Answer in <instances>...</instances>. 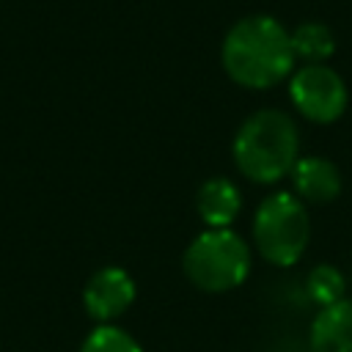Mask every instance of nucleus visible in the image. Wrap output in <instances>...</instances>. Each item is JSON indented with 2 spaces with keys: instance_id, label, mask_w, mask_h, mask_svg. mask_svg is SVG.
Wrapping results in <instances>:
<instances>
[{
  "instance_id": "obj_1",
  "label": "nucleus",
  "mask_w": 352,
  "mask_h": 352,
  "mask_svg": "<svg viewBox=\"0 0 352 352\" xmlns=\"http://www.w3.org/2000/svg\"><path fill=\"white\" fill-rule=\"evenodd\" d=\"M220 63L236 85L267 91L292 77L297 58L289 30L275 16L250 14L228 28L220 44Z\"/></svg>"
},
{
  "instance_id": "obj_2",
  "label": "nucleus",
  "mask_w": 352,
  "mask_h": 352,
  "mask_svg": "<svg viewBox=\"0 0 352 352\" xmlns=\"http://www.w3.org/2000/svg\"><path fill=\"white\" fill-rule=\"evenodd\" d=\"M236 170L253 184H275L300 160V132L289 113L264 107L250 113L231 143Z\"/></svg>"
},
{
  "instance_id": "obj_3",
  "label": "nucleus",
  "mask_w": 352,
  "mask_h": 352,
  "mask_svg": "<svg viewBox=\"0 0 352 352\" xmlns=\"http://www.w3.org/2000/svg\"><path fill=\"white\" fill-rule=\"evenodd\" d=\"M182 270L195 289L223 294L250 275V248L234 228H206L184 248Z\"/></svg>"
},
{
  "instance_id": "obj_4",
  "label": "nucleus",
  "mask_w": 352,
  "mask_h": 352,
  "mask_svg": "<svg viewBox=\"0 0 352 352\" xmlns=\"http://www.w3.org/2000/svg\"><path fill=\"white\" fill-rule=\"evenodd\" d=\"M311 239L308 206L294 192H272L267 195L253 214V245L264 261L272 267L297 264Z\"/></svg>"
},
{
  "instance_id": "obj_5",
  "label": "nucleus",
  "mask_w": 352,
  "mask_h": 352,
  "mask_svg": "<svg viewBox=\"0 0 352 352\" xmlns=\"http://www.w3.org/2000/svg\"><path fill=\"white\" fill-rule=\"evenodd\" d=\"M289 99L302 118L333 124L344 116L349 91L344 77L327 63H302L289 77Z\"/></svg>"
},
{
  "instance_id": "obj_6",
  "label": "nucleus",
  "mask_w": 352,
  "mask_h": 352,
  "mask_svg": "<svg viewBox=\"0 0 352 352\" xmlns=\"http://www.w3.org/2000/svg\"><path fill=\"white\" fill-rule=\"evenodd\" d=\"M138 286L135 278L124 267H102L96 270L82 289V308L96 324H113L126 308L135 302Z\"/></svg>"
},
{
  "instance_id": "obj_7",
  "label": "nucleus",
  "mask_w": 352,
  "mask_h": 352,
  "mask_svg": "<svg viewBox=\"0 0 352 352\" xmlns=\"http://www.w3.org/2000/svg\"><path fill=\"white\" fill-rule=\"evenodd\" d=\"M292 192L308 206V204H333L341 195V170L336 162L324 157H300L289 173Z\"/></svg>"
},
{
  "instance_id": "obj_8",
  "label": "nucleus",
  "mask_w": 352,
  "mask_h": 352,
  "mask_svg": "<svg viewBox=\"0 0 352 352\" xmlns=\"http://www.w3.org/2000/svg\"><path fill=\"white\" fill-rule=\"evenodd\" d=\"M195 212L206 228H231L242 212V192L228 176H209L195 192Z\"/></svg>"
},
{
  "instance_id": "obj_9",
  "label": "nucleus",
  "mask_w": 352,
  "mask_h": 352,
  "mask_svg": "<svg viewBox=\"0 0 352 352\" xmlns=\"http://www.w3.org/2000/svg\"><path fill=\"white\" fill-rule=\"evenodd\" d=\"M311 352H352V300L319 308L308 330Z\"/></svg>"
},
{
  "instance_id": "obj_10",
  "label": "nucleus",
  "mask_w": 352,
  "mask_h": 352,
  "mask_svg": "<svg viewBox=\"0 0 352 352\" xmlns=\"http://www.w3.org/2000/svg\"><path fill=\"white\" fill-rule=\"evenodd\" d=\"M292 52L302 63H324L336 52V36L322 22H302L294 30H289Z\"/></svg>"
},
{
  "instance_id": "obj_11",
  "label": "nucleus",
  "mask_w": 352,
  "mask_h": 352,
  "mask_svg": "<svg viewBox=\"0 0 352 352\" xmlns=\"http://www.w3.org/2000/svg\"><path fill=\"white\" fill-rule=\"evenodd\" d=\"M305 292L316 308H327V305H336L346 297V278L333 264H316L308 272Z\"/></svg>"
},
{
  "instance_id": "obj_12",
  "label": "nucleus",
  "mask_w": 352,
  "mask_h": 352,
  "mask_svg": "<svg viewBox=\"0 0 352 352\" xmlns=\"http://www.w3.org/2000/svg\"><path fill=\"white\" fill-rule=\"evenodd\" d=\"M80 352H143V346L116 324H96L82 338Z\"/></svg>"
}]
</instances>
